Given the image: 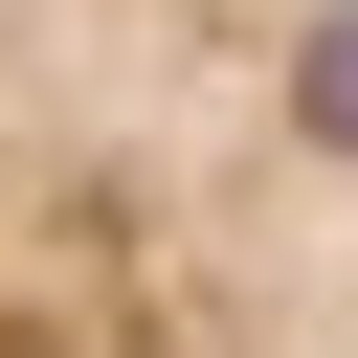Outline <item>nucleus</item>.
<instances>
[{
    "instance_id": "1",
    "label": "nucleus",
    "mask_w": 358,
    "mask_h": 358,
    "mask_svg": "<svg viewBox=\"0 0 358 358\" xmlns=\"http://www.w3.org/2000/svg\"><path fill=\"white\" fill-rule=\"evenodd\" d=\"M0 358H358V0H0Z\"/></svg>"
}]
</instances>
